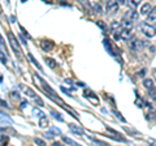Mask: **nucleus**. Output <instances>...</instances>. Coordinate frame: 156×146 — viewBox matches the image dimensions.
Masks as SVG:
<instances>
[{
  "instance_id": "7c9ffc66",
  "label": "nucleus",
  "mask_w": 156,
  "mask_h": 146,
  "mask_svg": "<svg viewBox=\"0 0 156 146\" xmlns=\"http://www.w3.org/2000/svg\"><path fill=\"white\" fill-rule=\"evenodd\" d=\"M0 104H2L3 107H5V108H8V107H9V106L7 104V102H4L3 99H0Z\"/></svg>"
},
{
  "instance_id": "f704fd0d",
  "label": "nucleus",
  "mask_w": 156,
  "mask_h": 146,
  "mask_svg": "<svg viewBox=\"0 0 156 146\" xmlns=\"http://www.w3.org/2000/svg\"><path fill=\"white\" fill-rule=\"evenodd\" d=\"M26 106H27V102H26V100H22V102H21V108H25Z\"/></svg>"
},
{
  "instance_id": "58836bf2",
  "label": "nucleus",
  "mask_w": 156,
  "mask_h": 146,
  "mask_svg": "<svg viewBox=\"0 0 156 146\" xmlns=\"http://www.w3.org/2000/svg\"><path fill=\"white\" fill-rule=\"evenodd\" d=\"M82 2H83V0H82Z\"/></svg>"
},
{
  "instance_id": "473e14b6",
  "label": "nucleus",
  "mask_w": 156,
  "mask_h": 146,
  "mask_svg": "<svg viewBox=\"0 0 156 146\" xmlns=\"http://www.w3.org/2000/svg\"><path fill=\"white\" fill-rule=\"evenodd\" d=\"M115 2L119 4V5H124V4H125V0H115Z\"/></svg>"
},
{
  "instance_id": "f257e3e1",
  "label": "nucleus",
  "mask_w": 156,
  "mask_h": 146,
  "mask_svg": "<svg viewBox=\"0 0 156 146\" xmlns=\"http://www.w3.org/2000/svg\"><path fill=\"white\" fill-rule=\"evenodd\" d=\"M8 39H9V43H11V46H12V48H13L14 53H16V55H17V57H20V59H21V57H22L21 47H20V45H18V41L16 39V37L13 35V33H11V31L8 33Z\"/></svg>"
},
{
  "instance_id": "9d476101",
  "label": "nucleus",
  "mask_w": 156,
  "mask_h": 146,
  "mask_svg": "<svg viewBox=\"0 0 156 146\" xmlns=\"http://www.w3.org/2000/svg\"><path fill=\"white\" fill-rule=\"evenodd\" d=\"M20 89H21V90H22L23 93H25L27 97H33V98L35 97V93H34V90H33V89H30V87L26 86V85H20Z\"/></svg>"
},
{
  "instance_id": "6e6552de",
  "label": "nucleus",
  "mask_w": 156,
  "mask_h": 146,
  "mask_svg": "<svg viewBox=\"0 0 156 146\" xmlns=\"http://www.w3.org/2000/svg\"><path fill=\"white\" fill-rule=\"evenodd\" d=\"M147 24H151V25H155V24H156V5L148 12Z\"/></svg>"
},
{
  "instance_id": "c9c22d12",
  "label": "nucleus",
  "mask_w": 156,
  "mask_h": 146,
  "mask_svg": "<svg viewBox=\"0 0 156 146\" xmlns=\"http://www.w3.org/2000/svg\"><path fill=\"white\" fill-rule=\"evenodd\" d=\"M115 114H116V116H117V118H119L120 120H122V121H125V119H124V118H122V116H121V115H120L119 112H115Z\"/></svg>"
},
{
  "instance_id": "9b49d317",
  "label": "nucleus",
  "mask_w": 156,
  "mask_h": 146,
  "mask_svg": "<svg viewBox=\"0 0 156 146\" xmlns=\"http://www.w3.org/2000/svg\"><path fill=\"white\" fill-rule=\"evenodd\" d=\"M69 129H70L74 134H78V136H83V134H85L83 130H82L80 126H77L76 124H69Z\"/></svg>"
},
{
  "instance_id": "e433bc0d",
  "label": "nucleus",
  "mask_w": 156,
  "mask_h": 146,
  "mask_svg": "<svg viewBox=\"0 0 156 146\" xmlns=\"http://www.w3.org/2000/svg\"><path fill=\"white\" fill-rule=\"evenodd\" d=\"M21 2H22V3H25V2H27V0H21Z\"/></svg>"
},
{
  "instance_id": "f8f14e48",
  "label": "nucleus",
  "mask_w": 156,
  "mask_h": 146,
  "mask_svg": "<svg viewBox=\"0 0 156 146\" xmlns=\"http://www.w3.org/2000/svg\"><path fill=\"white\" fill-rule=\"evenodd\" d=\"M39 126H41V128H47L48 125H50V120L47 119V116H41V118H39Z\"/></svg>"
},
{
  "instance_id": "c756f323",
  "label": "nucleus",
  "mask_w": 156,
  "mask_h": 146,
  "mask_svg": "<svg viewBox=\"0 0 156 146\" xmlns=\"http://www.w3.org/2000/svg\"><path fill=\"white\" fill-rule=\"evenodd\" d=\"M144 75H146V69H142V71L138 72V76L139 77H144Z\"/></svg>"
},
{
  "instance_id": "ddd939ff",
  "label": "nucleus",
  "mask_w": 156,
  "mask_h": 146,
  "mask_svg": "<svg viewBox=\"0 0 156 146\" xmlns=\"http://www.w3.org/2000/svg\"><path fill=\"white\" fill-rule=\"evenodd\" d=\"M120 25H121V27H125V29H133V21L128 20V18H124Z\"/></svg>"
},
{
  "instance_id": "c85d7f7f",
  "label": "nucleus",
  "mask_w": 156,
  "mask_h": 146,
  "mask_svg": "<svg viewBox=\"0 0 156 146\" xmlns=\"http://www.w3.org/2000/svg\"><path fill=\"white\" fill-rule=\"evenodd\" d=\"M98 26H100L101 29H103V30H105V29H107L105 24H104V22H101V21H99V22H98Z\"/></svg>"
},
{
  "instance_id": "72a5a7b5",
  "label": "nucleus",
  "mask_w": 156,
  "mask_h": 146,
  "mask_svg": "<svg viewBox=\"0 0 156 146\" xmlns=\"http://www.w3.org/2000/svg\"><path fill=\"white\" fill-rule=\"evenodd\" d=\"M7 141H8V138H7V137H0V145L4 144V142H7Z\"/></svg>"
},
{
  "instance_id": "20e7f679",
  "label": "nucleus",
  "mask_w": 156,
  "mask_h": 146,
  "mask_svg": "<svg viewBox=\"0 0 156 146\" xmlns=\"http://www.w3.org/2000/svg\"><path fill=\"white\" fill-rule=\"evenodd\" d=\"M131 34H133V29H125V27H121L120 30V39L122 41H129Z\"/></svg>"
},
{
  "instance_id": "39448f33",
  "label": "nucleus",
  "mask_w": 156,
  "mask_h": 146,
  "mask_svg": "<svg viewBox=\"0 0 156 146\" xmlns=\"http://www.w3.org/2000/svg\"><path fill=\"white\" fill-rule=\"evenodd\" d=\"M143 47V42L142 39H138V38H134L133 41L130 42V48L133 51H140Z\"/></svg>"
},
{
  "instance_id": "412c9836",
  "label": "nucleus",
  "mask_w": 156,
  "mask_h": 146,
  "mask_svg": "<svg viewBox=\"0 0 156 146\" xmlns=\"http://www.w3.org/2000/svg\"><path fill=\"white\" fill-rule=\"evenodd\" d=\"M62 141H64L65 144H69V145H73V146H76V145H77L76 141H73V140L69 138V137H62Z\"/></svg>"
},
{
  "instance_id": "a878e982",
  "label": "nucleus",
  "mask_w": 156,
  "mask_h": 146,
  "mask_svg": "<svg viewBox=\"0 0 156 146\" xmlns=\"http://www.w3.org/2000/svg\"><path fill=\"white\" fill-rule=\"evenodd\" d=\"M94 9H95V12L96 13H101V7H100V4H94Z\"/></svg>"
},
{
  "instance_id": "f03ea898",
  "label": "nucleus",
  "mask_w": 156,
  "mask_h": 146,
  "mask_svg": "<svg viewBox=\"0 0 156 146\" xmlns=\"http://www.w3.org/2000/svg\"><path fill=\"white\" fill-rule=\"evenodd\" d=\"M140 30H142V33L147 38H154L156 35V29L154 25H151V24H147V22L142 24V25H140Z\"/></svg>"
},
{
  "instance_id": "4be33fe9",
  "label": "nucleus",
  "mask_w": 156,
  "mask_h": 146,
  "mask_svg": "<svg viewBox=\"0 0 156 146\" xmlns=\"http://www.w3.org/2000/svg\"><path fill=\"white\" fill-rule=\"evenodd\" d=\"M34 98H35V103L39 106V107H43V106H44V103H43V100L41 99V98H39V97H34Z\"/></svg>"
},
{
  "instance_id": "bb28decb",
  "label": "nucleus",
  "mask_w": 156,
  "mask_h": 146,
  "mask_svg": "<svg viewBox=\"0 0 156 146\" xmlns=\"http://www.w3.org/2000/svg\"><path fill=\"white\" fill-rule=\"evenodd\" d=\"M44 137H47V138H53V137H55V134H53L52 130H50V132H47V133L44 134Z\"/></svg>"
},
{
  "instance_id": "a211bd4d",
  "label": "nucleus",
  "mask_w": 156,
  "mask_h": 146,
  "mask_svg": "<svg viewBox=\"0 0 156 146\" xmlns=\"http://www.w3.org/2000/svg\"><path fill=\"white\" fill-rule=\"evenodd\" d=\"M0 61L3 63V64H7L8 63V56H7V52H4L0 50Z\"/></svg>"
},
{
  "instance_id": "dca6fc26",
  "label": "nucleus",
  "mask_w": 156,
  "mask_h": 146,
  "mask_svg": "<svg viewBox=\"0 0 156 146\" xmlns=\"http://www.w3.org/2000/svg\"><path fill=\"white\" fill-rule=\"evenodd\" d=\"M143 86L146 89H151V87H154V80L152 78H144L143 80Z\"/></svg>"
},
{
  "instance_id": "4468645a",
  "label": "nucleus",
  "mask_w": 156,
  "mask_h": 146,
  "mask_svg": "<svg viewBox=\"0 0 156 146\" xmlns=\"http://www.w3.org/2000/svg\"><path fill=\"white\" fill-rule=\"evenodd\" d=\"M151 11V4L150 3H144L140 7V14H148V12Z\"/></svg>"
},
{
  "instance_id": "423d86ee",
  "label": "nucleus",
  "mask_w": 156,
  "mask_h": 146,
  "mask_svg": "<svg viewBox=\"0 0 156 146\" xmlns=\"http://www.w3.org/2000/svg\"><path fill=\"white\" fill-rule=\"evenodd\" d=\"M117 9H119V4H117L115 0H111L108 3V5H107V14H108V16L115 14L117 12Z\"/></svg>"
},
{
  "instance_id": "393cba45",
  "label": "nucleus",
  "mask_w": 156,
  "mask_h": 146,
  "mask_svg": "<svg viewBox=\"0 0 156 146\" xmlns=\"http://www.w3.org/2000/svg\"><path fill=\"white\" fill-rule=\"evenodd\" d=\"M34 142H35L37 145H39V146H44V145H46L44 141L41 140V138H35V140H34Z\"/></svg>"
},
{
  "instance_id": "2eb2a0df",
  "label": "nucleus",
  "mask_w": 156,
  "mask_h": 146,
  "mask_svg": "<svg viewBox=\"0 0 156 146\" xmlns=\"http://www.w3.org/2000/svg\"><path fill=\"white\" fill-rule=\"evenodd\" d=\"M125 3L128 4V5L131 8V9H135L136 7L139 5V3H140V0H125Z\"/></svg>"
},
{
  "instance_id": "2f4dec72",
  "label": "nucleus",
  "mask_w": 156,
  "mask_h": 146,
  "mask_svg": "<svg viewBox=\"0 0 156 146\" xmlns=\"http://www.w3.org/2000/svg\"><path fill=\"white\" fill-rule=\"evenodd\" d=\"M34 114H35L37 116H39V118H41V116H43V114H42L39 110H34Z\"/></svg>"
},
{
  "instance_id": "cd10ccee",
  "label": "nucleus",
  "mask_w": 156,
  "mask_h": 146,
  "mask_svg": "<svg viewBox=\"0 0 156 146\" xmlns=\"http://www.w3.org/2000/svg\"><path fill=\"white\" fill-rule=\"evenodd\" d=\"M11 95H12V98H13V99H20V94L17 93V91H12Z\"/></svg>"
},
{
  "instance_id": "6ab92c4d",
  "label": "nucleus",
  "mask_w": 156,
  "mask_h": 146,
  "mask_svg": "<svg viewBox=\"0 0 156 146\" xmlns=\"http://www.w3.org/2000/svg\"><path fill=\"white\" fill-rule=\"evenodd\" d=\"M27 56H29V59H30V60H31V63H33V64H34V65H35V67L38 68V69H39V71H42V67H41V64H39V63H38V61H37L35 59H34V56L31 55V53H29V55H27Z\"/></svg>"
},
{
  "instance_id": "0eeeda50",
  "label": "nucleus",
  "mask_w": 156,
  "mask_h": 146,
  "mask_svg": "<svg viewBox=\"0 0 156 146\" xmlns=\"http://www.w3.org/2000/svg\"><path fill=\"white\" fill-rule=\"evenodd\" d=\"M41 47L43 51H51L53 48V42L50 39H43L41 41Z\"/></svg>"
},
{
  "instance_id": "4c0bfd02",
  "label": "nucleus",
  "mask_w": 156,
  "mask_h": 146,
  "mask_svg": "<svg viewBox=\"0 0 156 146\" xmlns=\"http://www.w3.org/2000/svg\"><path fill=\"white\" fill-rule=\"evenodd\" d=\"M0 82H2V77H0Z\"/></svg>"
},
{
  "instance_id": "1a4fd4ad",
  "label": "nucleus",
  "mask_w": 156,
  "mask_h": 146,
  "mask_svg": "<svg viewBox=\"0 0 156 146\" xmlns=\"http://www.w3.org/2000/svg\"><path fill=\"white\" fill-rule=\"evenodd\" d=\"M138 17H139V14L136 13L134 9H129V11L125 13L124 18H128V20H131V21H136V20H138Z\"/></svg>"
},
{
  "instance_id": "7ed1b4c3",
  "label": "nucleus",
  "mask_w": 156,
  "mask_h": 146,
  "mask_svg": "<svg viewBox=\"0 0 156 146\" xmlns=\"http://www.w3.org/2000/svg\"><path fill=\"white\" fill-rule=\"evenodd\" d=\"M34 78H35L37 81H39V82H41V85H42V87H43V89H44L46 94H48V95H50L51 98H53V99H58L57 97H56V94H55V90H53V89H52V87H51L50 85H48V84H46V82L43 81L42 78H39L38 76H34Z\"/></svg>"
},
{
  "instance_id": "aec40b11",
  "label": "nucleus",
  "mask_w": 156,
  "mask_h": 146,
  "mask_svg": "<svg viewBox=\"0 0 156 146\" xmlns=\"http://www.w3.org/2000/svg\"><path fill=\"white\" fill-rule=\"evenodd\" d=\"M150 90V95H151V99H152L155 103H156V89H154V87H151V89H148Z\"/></svg>"
},
{
  "instance_id": "b1692460",
  "label": "nucleus",
  "mask_w": 156,
  "mask_h": 146,
  "mask_svg": "<svg viewBox=\"0 0 156 146\" xmlns=\"http://www.w3.org/2000/svg\"><path fill=\"white\" fill-rule=\"evenodd\" d=\"M52 116H53V118H55V119H57V120H60V121H62V120H64V119H62V116L61 115H58L57 112H55V111H52Z\"/></svg>"
},
{
  "instance_id": "5701e85b",
  "label": "nucleus",
  "mask_w": 156,
  "mask_h": 146,
  "mask_svg": "<svg viewBox=\"0 0 156 146\" xmlns=\"http://www.w3.org/2000/svg\"><path fill=\"white\" fill-rule=\"evenodd\" d=\"M0 46L4 48V51L7 52V47H5V41H4V38L2 37V34H0Z\"/></svg>"
},
{
  "instance_id": "f3484780",
  "label": "nucleus",
  "mask_w": 156,
  "mask_h": 146,
  "mask_svg": "<svg viewBox=\"0 0 156 146\" xmlns=\"http://www.w3.org/2000/svg\"><path fill=\"white\" fill-rule=\"evenodd\" d=\"M46 63H47V65H48V67L52 68V69H55V68L57 67V63L53 60V59H50V57H47V59H46Z\"/></svg>"
}]
</instances>
